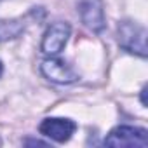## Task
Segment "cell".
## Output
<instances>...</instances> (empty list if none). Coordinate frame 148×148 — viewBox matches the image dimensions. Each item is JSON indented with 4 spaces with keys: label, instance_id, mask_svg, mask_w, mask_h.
Returning a JSON list of instances; mask_svg holds the SVG:
<instances>
[{
    "label": "cell",
    "instance_id": "1",
    "mask_svg": "<svg viewBox=\"0 0 148 148\" xmlns=\"http://www.w3.org/2000/svg\"><path fill=\"white\" fill-rule=\"evenodd\" d=\"M106 146H148V132L141 127L132 125H119L110 131V134L105 138Z\"/></svg>",
    "mask_w": 148,
    "mask_h": 148
},
{
    "label": "cell",
    "instance_id": "2",
    "mask_svg": "<svg viewBox=\"0 0 148 148\" xmlns=\"http://www.w3.org/2000/svg\"><path fill=\"white\" fill-rule=\"evenodd\" d=\"M119 42L120 45L141 58L146 56V30L136 23L124 21L119 25Z\"/></svg>",
    "mask_w": 148,
    "mask_h": 148
},
{
    "label": "cell",
    "instance_id": "3",
    "mask_svg": "<svg viewBox=\"0 0 148 148\" xmlns=\"http://www.w3.org/2000/svg\"><path fill=\"white\" fill-rule=\"evenodd\" d=\"M40 71L45 79H49L51 82H56V84H71V82L79 80V75L75 73V70L66 61L58 59V58L45 59L40 66Z\"/></svg>",
    "mask_w": 148,
    "mask_h": 148
},
{
    "label": "cell",
    "instance_id": "4",
    "mask_svg": "<svg viewBox=\"0 0 148 148\" xmlns=\"http://www.w3.org/2000/svg\"><path fill=\"white\" fill-rule=\"evenodd\" d=\"M71 33V28L68 23H63V21H58V23H52L47 32L44 33V38H42V51L45 54H58L63 51V47L66 45L68 42V37Z\"/></svg>",
    "mask_w": 148,
    "mask_h": 148
},
{
    "label": "cell",
    "instance_id": "5",
    "mask_svg": "<svg viewBox=\"0 0 148 148\" xmlns=\"http://www.w3.org/2000/svg\"><path fill=\"white\" fill-rule=\"evenodd\" d=\"M38 129L44 136H47L58 143H64L75 132L77 124L70 119H45Z\"/></svg>",
    "mask_w": 148,
    "mask_h": 148
},
{
    "label": "cell",
    "instance_id": "6",
    "mask_svg": "<svg viewBox=\"0 0 148 148\" xmlns=\"http://www.w3.org/2000/svg\"><path fill=\"white\" fill-rule=\"evenodd\" d=\"M80 18L82 21L94 32H101L105 26V18H103V9L94 0H84L79 5Z\"/></svg>",
    "mask_w": 148,
    "mask_h": 148
},
{
    "label": "cell",
    "instance_id": "7",
    "mask_svg": "<svg viewBox=\"0 0 148 148\" xmlns=\"http://www.w3.org/2000/svg\"><path fill=\"white\" fill-rule=\"evenodd\" d=\"M23 30H25V25L19 21H0V42L16 38L18 35L23 33Z\"/></svg>",
    "mask_w": 148,
    "mask_h": 148
},
{
    "label": "cell",
    "instance_id": "8",
    "mask_svg": "<svg viewBox=\"0 0 148 148\" xmlns=\"http://www.w3.org/2000/svg\"><path fill=\"white\" fill-rule=\"evenodd\" d=\"M25 145H37V146H47L45 143H42V141H38V139H37V141H35V139H26V141H25Z\"/></svg>",
    "mask_w": 148,
    "mask_h": 148
},
{
    "label": "cell",
    "instance_id": "9",
    "mask_svg": "<svg viewBox=\"0 0 148 148\" xmlns=\"http://www.w3.org/2000/svg\"><path fill=\"white\" fill-rule=\"evenodd\" d=\"M2 71H4V66H2V63H0V75H2Z\"/></svg>",
    "mask_w": 148,
    "mask_h": 148
},
{
    "label": "cell",
    "instance_id": "10",
    "mask_svg": "<svg viewBox=\"0 0 148 148\" xmlns=\"http://www.w3.org/2000/svg\"><path fill=\"white\" fill-rule=\"evenodd\" d=\"M0 145H2V141H0Z\"/></svg>",
    "mask_w": 148,
    "mask_h": 148
}]
</instances>
